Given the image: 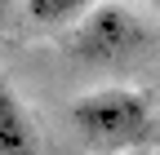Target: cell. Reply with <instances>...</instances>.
I'll use <instances>...</instances> for the list:
<instances>
[{
    "instance_id": "277c9868",
    "label": "cell",
    "mask_w": 160,
    "mask_h": 155,
    "mask_svg": "<svg viewBox=\"0 0 160 155\" xmlns=\"http://www.w3.org/2000/svg\"><path fill=\"white\" fill-rule=\"evenodd\" d=\"M93 5H98V0H27V13H31V22H40V27H62V22L80 18Z\"/></svg>"
},
{
    "instance_id": "6da1fadb",
    "label": "cell",
    "mask_w": 160,
    "mask_h": 155,
    "mask_svg": "<svg viewBox=\"0 0 160 155\" xmlns=\"http://www.w3.org/2000/svg\"><path fill=\"white\" fill-rule=\"evenodd\" d=\"M71 129L89 151H129L151 133V106L133 89H98L71 102Z\"/></svg>"
},
{
    "instance_id": "3957f363",
    "label": "cell",
    "mask_w": 160,
    "mask_h": 155,
    "mask_svg": "<svg viewBox=\"0 0 160 155\" xmlns=\"http://www.w3.org/2000/svg\"><path fill=\"white\" fill-rule=\"evenodd\" d=\"M0 155H40L36 124L5 80H0Z\"/></svg>"
},
{
    "instance_id": "5b68a950",
    "label": "cell",
    "mask_w": 160,
    "mask_h": 155,
    "mask_svg": "<svg viewBox=\"0 0 160 155\" xmlns=\"http://www.w3.org/2000/svg\"><path fill=\"white\" fill-rule=\"evenodd\" d=\"M151 5H156V9H160V0H151Z\"/></svg>"
},
{
    "instance_id": "7a4b0ae2",
    "label": "cell",
    "mask_w": 160,
    "mask_h": 155,
    "mask_svg": "<svg viewBox=\"0 0 160 155\" xmlns=\"http://www.w3.org/2000/svg\"><path fill=\"white\" fill-rule=\"evenodd\" d=\"M138 49H142V27L120 5H93V13H85L80 27L71 31V53L80 62H93V67L125 62Z\"/></svg>"
}]
</instances>
